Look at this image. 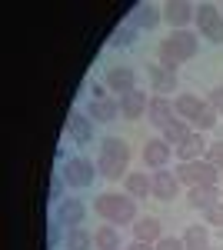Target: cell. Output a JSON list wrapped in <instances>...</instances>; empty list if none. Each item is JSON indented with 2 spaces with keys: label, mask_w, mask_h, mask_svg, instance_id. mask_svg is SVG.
Returning <instances> with one entry per match:
<instances>
[{
  "label": "cell",
  "mask_w": 223,
  "mask_h": 250,
  "mask_svg": "<svg viewBox=\"0 0 223 250\" xmlns=\"http://www.w3.org/2000/svg\"><path fill=\"white\" fill-rule=\"evenodd\" d=\"M150 184H153V197H157V200H173V197H180V180H177V173L167 170V167L150 173Z\"/></svg>",
  "instance_id": "11"
},
{
  "label": "cell",
  "mask_w": 223,
  "mask_h": 250,
  "mask_svg": "<svg viewBox=\"0 0 223 250\" xmlns=\"http://www.w3.org/2000/svg\"><path fill=\"white\" fill-rule=\"evenodd\" d=\"M160 67H167L177 74V67L186 63V60H193L200 54V34H193V30H170V37L160 43Z\"/></svg>",
  "instance_id": "2"
},
{
  "label": "cell",
  "mask_w": 223,
  "mask_h": 250,
  "mask_svg": "<svg viewBox=\"0 0 223 250\" xmlns=\"http://www.w3.org/2000/svg\"><path fill=\"white\" fill-rule=\"evenodd\" d=\"M206 104H210V107H213V110H217V114L223 117V83L210 90V97H206Z\"/></svg>",
  "instance_id": "34"
},
{
  "label": "cell",
  "mask_w": 223,
  "mask_h": 250,
  "mask_svg": "<svg viewBox=\"0 0 223 250\" xmlns=\"http://www.w3.org/2000/svg\"><path fill=\"white\" fill-rule=\"evenodd\" d=\"M180 240H183L186 250H206L210 247V227L206 224H193V227H186V233Z\"/></svg>",
  "instance_id": "22"
},
{
  "label": "cell",
  "mask_w": 223,
  "mask_h": 250,
  "mask_svg": "<svg viewBox=\"0 0 223 250\" xmlns=\"http://www.w3.org/2000/svg\"><path fill=\"white\" fill-rule=\"evenodd\" d=\"M103 87L113 90L117 97H127L130 90H137V74H133V67L127 63H113L103 70Z\"/></svg>",
  "instance_id": "7"
},
{
  "label": "cell",
  "mask_w": 223,
  "mask_h": 250,
  "mask_svg": "<svg viewBox=\"0 0 223 250\" xmlns=\"http://www.w3.org/2000/svg\"><path fill=\"white\" fill-rule=\"evenodd\" d=\"M107 43H110L113 50H127V47L137 43V30H133L130 23H120V27H113V34H110Z\"/></svg>",
  "instance_id": "26"
},
{
  "label": "cell",
  "mask_w": 223,
  "mask_h": 250,
  "mask_svg": "<svg viewBox=\"0 0 223 250\" xmlns=\"http://www.w3.org/2000/svg\"><path fill=\"white\" fill-rule=\"evenodd\" d=\"M220 173H223V170H220Z\"/></svg>",
  "instance_id": "37"
},
{
  "label": "cell",
  "mask_w": 223,
  "mask_h": 250,
  "mask_svg": "<svg viewBox=\"0 0 223 250\" xmlns=\"http://www.w3.org/2000/svg\"><path fill=\"white\" fill-rule=\"evenodd\" d=\"M177 180L186 184V187H203V184H217L220 180V170L210 160H190V164H180L177 167Z\"/></svg>",
  "instance_id": "5"
},
{
  "label": "cell",
  "mask_w": 223,
  "mask_h": 250,
  "mask_svg": "<svg viewBox=\"0 0 223 250\" xmlns=\"http://www.w3.org/2000/svg\"><path fill=\"white\" fill-rule=\"evenodd\" d=\"M206 100H200L197 94H180L177 100H173V110H177V117L180 120H186V124H193V117L200 114V107H203Z\"/></svg>",
  "instance_id": "20"
},
{
  "label": "cell",
  "mask_w": 223,
  "mask_h": 250,
  "mask_svg": "<svg viewBox=\"0 0 223 250\" xmlns=\"http://www.w3.org/2000/svg\"><path fill=\"white\" fill-rule=\"evenodd\" d=\"M203 220L210 224V227H223V200H220V204H213L210 210H203Z\"/></svg>",
  "instance_id": "31"
},
{
  "label": "cell",
  "mask_w": 223,
  "mask_h": 250,
  "mask_svg": "<svg viewBox=\"0 0 223 250\" xmlns=\"http://www.w3.org/2000/svg\"><path fill=\"white\" fill-rule=\"evenodd\" d=\"M93 244H97V250H123L120 247V230H117L113 224L97 227V230H93Z\"/></svg>",
  "instance_id": "24"
},
{
  "label": "cell",
  "mask_w": 223,
  "mask_h": 250,
  "mask_svg": "<svg viewBox=\"0 0 223 250\" xmlns=\"http://www.w3.org/2000/svg\"><path fill=\"white\" fill-rule=\"evenodd\" d=\"M60 177L67 180V187H74V190H87V187H93V180L100 177V170H97V160H87V157H70V160L63 164Z\"/></svg>",
  "instance_id": "4"
},
{
  "label": "cell",
  "mask_w": 223,
  "mask_h": 250,
  "mask_svg": "<svg viewBox=\"0 0 223 250\" xmlns=\"http://www.w3.org/2000/svg\"><path fill=\"white\" fill-rule=\"evenodd\" d=\"M147 74H150V87L157 90V97H167L170 90H177V74L173 70L160 67V63H150Z\"/></svg>",
  "instance_id": "18"
},
{
  "label": "cell",
  "mask_w": 223,
  "mask_h": 250,
  "mask_svg": "<svg viewBox=\"0 0 223 250\" xmlns=\"http://www.w3.org/2000/svg\"><path fill=\"white\" fill-rule=\"evenodd\" d=\"M220 17V7L217 3H197V17H193V23L197 27H206L210 20H217Z\"/></svg>",
  "instance_id": "29"
},
{
  "label": "cell",
  "mask_w": 223,
  "mask_h": 250,
  "mask_svg": "<svg viewBox=\"0 0 223 250\" xmlns=\"http://www.w3.org/2000/svg\"><path fill=\"white\" fill-rule=\"evenodd\" d=\"M147 107H150L147 90H130L127 97H120V117H123V120H140V117H147Z\"/></svg>",
  "instance_id": "15"
},
{
  "label": "cell",
  "mask_w": 223,
  "mask_h": 250,
  "mask_svg": "<svg viewBox=\"0 0 223 250\" xmlns=\"http://www.w3.org/2000/svg\"><path fill=\"white\" fill-rule=\"evenodd\" d=\"M93 213L97 217H103L107 224H137V200H133L130 193H100L97 200H93Z\"/></svg>",
  "instance_id": "3"
},
{
  "label": "cell",
  "mask_w": 223,
  "mask_h": 250,
  "mask_svg": "<svg viewBox=\"0 0 223 250\" xmlns=\"http://www.w3.org/2000/svg\"><path fill=\"white\" fill-rule=\"evenodd\" d=\"M220 187L217 184H203V187H190L186 193V200H190V207H197V210H210L213 204H220Z\"/></svg>",
  "instance_id": "17"
},
{
  "label": "cell",
  "mask_w": 223,
  "mask_h": 250,
  "mask_svg": "<svg viewBox=\"0 0 223 250\" xmlns=\"http://www.w3.org/2000/svg\"><path fill=\"white\" fill-rule=\"evenodd\" d=\"M200 37H206L210 43H223V10L217 20H210L206 27H200Z\"/></svg>",
  "instance_id": "28"
},
{
  "label": "cell",
  "mask_w": 223,
  "mask_h": 250,
  "mask_svg": "<svg viewBox=\"0 0 223 250\" xmlns=\"http://www.w3.org/2000/svg\"><path fill=\"white\" fill-rule=\"evenodd\" d=\"M63 250H97V244H93V233L83 230V227L67 230V233H63Z\"/></svg>",
  "instance_id": "23"
},
{
  "label": "cell",
  "mask_w": 223,
  "mask_h": 250,
  "mask_svg": "<svg viewBox=\"0 0 223 250\" xmlns=\"http://www.w3.org/2000/svg\"><path fill=\"white\" fill-rule=\"evenodd\" d=\"M217 120H220V114H217L210 104H203V107H200V114L193 117V124H190V127H193L197 134H203V130H213V127H217Z\"/></svg>",
  "instance_id": "27"
},
{
  "label": "cell",
  "mask_w": 223,
  "mask_h": 250,
  "mask_svg": "<svg viewBox=\"0 0 223 250\" xmlns=\"http://www.w3.org/2000/svg\"><path fill=\"white\" fill-rule=\"evenodd\" d=\"M123 250H157L153 244H143V240H133L130 247H123Z\"/></svg>",
  "instance_id": "35"
},
{
  "label": "cell",
  "mask_w": 223,
  "mask_h": 250,
  "mask_svg": "<svg viewBox=\"0 0 223 250\" xmlns=\"http://www.w3.org/2000/svg\"><path fill=\"white\" fill-rule=\"evenodd\" d=\"M123 190L130 193L133 200H140V197H153V184H150V173H127V177H123Z\"/></svg>",
  "instance_id": "21"
},
{
  "label": "cell",
  "mask_w": 223,
  "mask_h": 250,
  "mask_svg": "<svg viewBox=\"0 0 223 250\" xmlns=\"http://www.w3.org/2000/svg\"><path fill=\"white\" fill-rule=\"evenodd\" d=\"M153 247H157V250H186L180 237H160V240H157Z\"/></svg>",
  "instance_id": "33"
},
{
  "label": "cell",
  "mask_w": 223,
  "mask_h": 250,
  "mask_svg": "<svg viewBox=\"0 0 223 250\" xmlns=\"http://www.w3.org/2000/svg\"><path fill=\"white\" fill-rule=\"evenodd\" d=\"M67 137L74 144H80V147L93 140V120L87 117V110H70V117H67Z\"/></svg>",
  "instance_id": "10"
},
{
  "label": "cell",
  "mask_w": 223,
  "mask_h": 250,
  "mask_svg": "<svg viewBox=\"0 0 223 250\" xmlns=\"http://www.w3.org/2000/svg\"><path fill=\"white\" fill-rule=\"evenodd\" d=\"M160 10H163L170 30H186V23H193V17H197V3H186V0H170Z\"/></svg>",
  "instance_id": "8"
},
{
  "label": "cell",
  "mask_w": 223,
  "mask_h": 250,
  "mask_svg": "<svg viewBox=\"0 0 223 250\" xmlns=\"http://www.w3.org/2000/svg\"><path fill=\"white\" fill-rule=\"evenodd\" d=\"M127 167H130V144L123 137H103L97 144V170L107 180H120L127 177Z\"/></svg>",
  "instance_id": "1"
},
{
  "label": "cell",
  "mask_w": 223,
  "mask_h": 250,
  "mask_svg": "<svg viewBox=\"0 0 223 250\" xmlns=\"http://www.w3.org/2000/svg\"><path fill=\"white\" fill-rule=\"evenodd\" d=\"M63 187H67V180H63V177L57 173L54 180H50V200H54V204H60V200H67V197H63Z\"/></svg>",
  "instance_id": "32"
},
{
  "label": "cell",
  "mask_w": 223,
  "mask_h": 250,
  "mask_svg": "<svg viewBox=\"0 0 223 250\" xmlns=\"http://www.w3.org/2000/svg\"><path fill=\"white\" fill-rule=\"evenodd\" d=\"M160 134H163V140H167L170 147H180L186 137L193 134V127H190L186 120H180V117H177V120H170V124L163 127V130H160Z\"/></svg>",
  "instance_id": "25"
},
{
  "label": "cell",
  "mask_w": 223,
  "mask_h": 250,
  "mask_svg": "<svg viewBox=\"0 0 223 250\" xmlns=\"http://www.w3.org/2000/svg\"><path fill=\"white\" fill-rule=\"evenodd\" d=\"M206 160H210L217 170H223V140H217V144L206 147Z\"/></svg>",
  "instance_id": "30"
},
{
  "label": "cell",
  "mask_w": 223,
  "mask_h": 250,
  "mask_svg": "<svg viewBox=\"0 0 223 250\" xmlns=\"http://www.w3.org/2000/svg\"><path fill=\"white\" fill-rule=\"evenodd\" d=\"M147 120L157 127V130H163L170 120H177V110H173V100L170 97H150V107H147Z\"/></svg>",
  "instance_id": "12"
},
{
  "label": "cell",
  "mask_w": 223,
  "mask_h": 250,
  "mask_svg": "<svg viewBox=\"0 0 223 250\" xmlns=\"http://www.w3.org/2000/svg\"><path fill=\"white\" fill-rule=\"evenodd\" d=\"M206 250H217V247H206Z\"/></svg>",
  "instance_id": "36"
},
{
  "label": "cell",
  "mask_w": 223,
  "mask_h": 250,
  "mask_svg": "<svg viewBox=\"0 0 223 250\" xmlns=\"http://www.w3.org/2000/svg\"><path fill=\"white\" fill-rule=\"evenodd\" d=\"M160 20H163V10H160V7H153V3H137L130 10V20H127V23H130L133 30H153Z\"/></svg>",
  "instance_id": "13"
},
{
  "label": "cell",
  "mask_w": 223,
  "mask_h": 250,
  "mask_svg": "<svg viewBox=\"0 0 223 250\" xmlns=\"http://www.w3.org/2000/svg\"><path fill=\"white\" fill-rule=\"evenodd\" d=\"M170 154H173V147H170L163 137H153V140H147L143 144V167H150V170H163L170 164Z\"/></svg>",
  "instance_id": "9"
},
{
  "label": "cell",
  "mask_w": 223,
  "mask_h": 250,
  "mask_svg": "<svg viewBox=\"0 0 223 250\" xmlns=\"http://www.w3.org/2000/svg\"><path fill=\"white\" fill-rule=\"evenodd\" d=\"M83 220H87V204L80 200V197H67V200H60L54 210V224H60L63 230H74V227H83Z\"/></svg>",
  "instance_id": "6"
},
{
  "label": "cell",
  "mask_w": 223,
  "mask_h": 250,
  "mask_svg": "<svg viewBox=\"0 0 223 250\" xmlns=\"http://www.w3.org/2000/svg\"><path fill=\"white\" fill-rule=\"evenodd\" d=\"M163 237V227L157 217H137L133 224V240H143V244H157Z\"/></svg>",
  "instance_id": "19"
},
{
  "label": "cell",
  "mask_w": 223,
  "mask_h": 250,
  "mask_svg": "<svg viewBox=\"0 0 223 250\" xmlns=\"http://www.w3.org/2000/svg\"><path fill=\"white\" fill-rule=\"evenodd\" d=\"M206 147H210V144L203 140V134H197V130H193V134H190L183 144L177 147V160H180V164H190V160H206Z\"/></svg>",
  "instance_id": "16"
},
{
  "label": "cell",
  "mask_w": 223,
  "mask_h": 250,
  "mask_svg": "<svg viewBox=\"0 0 223 250\" xmlns=\"http://www.w3.org/2000/svg\"><path fill=\"white\" fill-rule=\"evenodd\" d=\"M87 117L93 124H110L120 117V97H103V100H90L87 104Z\"/></svg>",
  "instance_id": "14"
}]
</instances>
